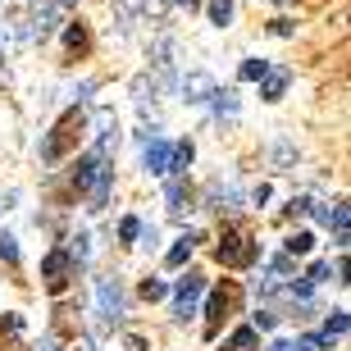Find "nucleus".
<instances>
[{
  "label": "nucleus",
  "instance_id": "nucleus-1",
  "mask_svg": "<svg viewBox=\"0 0 351 351\" xmlns=\"http://www.w3.org/2000/svg\"><path fill=\"white\" fill-rule=\"evenodd\" d=\"M215 256H219V265H228V269H247V265H256L261 247L251 242V233H242V228H228V233H223V242L215 247Z\"/></svg>",
  "mask_w": 351,
  "mask_h": 351
},
{
  "label": "nucleus",
  "instance_id": "nucleus-2",
  "mask_svg": "<svg viewBox=\"0 0 351 351\" xmlns=\"http://www.w3.org/2000/svg\"><path fill=\"white\" fill-rule=\"evenodd\" d=\"M78 132H82V114L73 110V114H64V119L51 128V137L41 142V160H46V165H55V160H60L69 146H73V137H78Z\"/></svg>",
  "mask_w": 351,
  "mask_h": 351
},
{
  "label": "nucleus",
  "instance_id": "nucleus-3",
  "mask_svg": "<svg viewBox=\"0 0 351 351\" xmlns=\"http://www.w3.org/2000/svg\"><path fill=\"white\" fill-rule=\"evenodd\" d=\"M41 278H46V292H64L69 278H73V261H69V251H51L46 261H41Z\"/></svg>",
  "mask_w": 351,
  "mask_h": 351
},
{
  "label": "nucleus",
  "instance_id": "nucleus-4",
  "mask_svg": "<svg viewBox=\"0 0 351 351\" xmlns=\"http://www.w3.org/2000/svg\"><path fill=\"white\" fill-rule=\"evenodd\" d=\"M201 292H206V278H201V274H187V278H178V287H173V311H178V319L196 315V301H201Z\"/></svg>",
  "mask_w": 351,
  "mask_h": 351
},
{
  "label": "nucleus",
  "instance_id": "nucleus-5",
  "mask_svg": "<svg viewBox=\"0 0 351 351\" xmlns=\"http://www.w3.org/2000/svg\"><path fill=\"white\" fill-rule=\"evenodd\" d=\"M178 91H182V101L187 105H206V101H215V78H210V73H201V69H192V73H187V78L178 82Z\"/></svg>",
  "mask_w": 351,
  "mask_h": 351
},
{
  "label": "nucleus",
  "instance_id": "nucleus-6",
  "mask_svg": "<svg viewBox=\"0 0 351 351\" xmlns=\"http://www.w3.org/2000/svg\"><path fill=\"white\" fill-rule=\"evenodd\" d=\"M96 306H101L105 319H114L123 315V292H119V278H96Z\"/></svg>",
  "mask_w": 351,
  "mask_h": 351
},
{
  "label": "nucleus",
  "instance_id": "nucleus-7",
  "mask_svg": "<svg viewBox=\"0 0 351 351\" xmlns=\"http://www.w3.org/2000/svg\"><path fill=\"white\" fill-rule=\"evenodd\" d=\"M169 151H173V146H169V142H160V137H156V142H146V156H142V165H146L151 173H169Z\"/></svg>",
  "mask_w": 351,
  "mask_h": 351
},
{
  "label": "nucleus",
  "instance_id": "nucleus-8",
  "mask_svg": "<svg viewBox=\"0 0 351 351\" xmlns=\"http://www.w3.org/2000/svg\"><path fill=\"white\" fill-rule=\"evenodd\" d=\"M287 82H292V73H287V69H269V73L261 78V96H265V101H283Z\"/></svg>",
  "mask_w": 351,
  "mask_h": 351
},
{
  "label": "nucleus",
  "instance_id": "nucleus-9",
  "mask_svg": "<svg viewBox=\"0 0 351 351\" xmlns=\"http://www.w3.org/2000/svg\"><path fill=\"white\" fill-rule=\"evenodd\" d=\"M223 311H228V292H210V301H206V338H215V333H219Z\"/></svg>",
  "mask_w": 351,
  "mask_h": 351
},
{
  "label": "nucleus",
  "instance_id": "nucleus-10",
  "mask_svg": "<svg viewBox=\"0 0 351 351\" xmlns=\"http://www.w3.org/2000/svg\"><path fill=\"white\" fill-rule=\"evenodd\" d=\"M165 201H169V210H173V219H182V210L192 206V192H187V182H182V178H173L169 187H165Z\"/></svg>",
  "mask_w": 351,
  "mask_h": 351
},
{
  "label": "nucleus",
  "instance_id": "nucleus-11",
  "mask_svg": "<svg viewBox=\"0 0 351 351\" xmlns=\"http://www.w3.org/2000/svg\"><path fill=\"white\" fill-rule=\"evenodd\" d=\"M192 247H196V237H192V233H187V237H178V242L169 247V256H165V265H169V269H178V265H187V256H192Z\"/></svg>",
  "mask_w": 351,
  "mask_h": 351
},
{
  "label": "nucleus",
  "instance_id": "nucleus-12",
  "mask_svg": "<svg viewBox=\"0 0 351 351\" xmlns=\"http://www.w3.org/2000/svg\"><path fill=\"white\" fill-rule=\"evenodd\" d=\"M192 156H196V146H192V142H178V146L169 151V173H187Z\"/></svg>",
  "mask_w": 351,
  "mask_h": 351
},
{
  "label": "nucleus",
  "instance_id": "nucleus-13",
  "mask_svg": "<svg viewBox=\"0 0 351 351\" xmlns=\"http://www.w3.org/2000/svg\"><path fill=\"white\" fill-rule=\"evenodd\" d=\"M342 333H347V311H333L328 315V324H324V333H319V347H324V342H333V338H342Z\"/></svg>",
  "mask_w": 351,
  "mask_h": 351
},
{
  "label": "nucleus",
  "instance_id": "nucleus-14",
  "mask_svg": "<svg viewBox=\"0 0 351 351\" xmlns=\"http://www.w3.org/2000/svg\"><path fill=\"white\" fill-rule=\"evenodd\" d=\"M206 10H210V23H215V27H228V23H233V0H210Z\"/></svg>",
  "mask_w": 351,
  "mask_h": 351
},
{
  "label": "nucleus",
  "instance_id": "nucleus-15",
  "mask_svg": "<svg viewBox=\"0 0 351 351\" xmlns=\"http://www.w3.org/2000/svg\"><path fill=\"white\" fill-rule=\"evenodd\" d=\"M269 351H319V342L315 338H278Z\"/></svg>",
  "mask_w": 351,
  "mask_h": 351
},
{
  "label": "nucleus",
  "instance_id": "nucleus-16",
  "mask_svg": "<svg viewBox=\"0 0 351 351\" xmlns=\"http://www.w3.org/2000/svg\"><path fill=\"white\" fill-rule=\"evenodd\" d=\"M251 347H256V328H237L223 351H251Z\"/></svg>",
  "mask_w": 351,
  "mask_h": 351
},
{
  "label": "nucleus",
  "instance_id": "nucleus-17",
  "mask_svg": "<svg viewBox=\"0 0 351 351\" xmlns=\"http://www.w3.org/2000/svg\"><path fill=\"white\" fill-rule=\"evenodd\" d=\"M311 247H315L311 233H292V237H287V256H306Z\"/></svg>",
  "mask_w": 351,
  "mask_h": 351
},
{
  "label": "nucleus",
  "instance_id": "nucleus-18",
  "mask_svg": "<svg viewBox=\"0 0 351 351\" xmlns=\"http://www.w3.org/2000/svg\"><path fill=\"white\" fill-rule=\"evenodd\" d=\"M64 41H69V51H87V32H82V23H69Z\"/></svg>",
  "mask_w": 351,
  "mask_h": 351
},
{
  "label": "nucleus",
  "instance_id": "nucleus-19",
  "mask_svg": "<svg viewBox=\"0 0 351 351\" xmlns=\"http://www.w3.org/2000/svg\"><path fill=\"white\" fill-rule=\"evenodd\" d=\"M265 73H269V64H265V60H247V64H242V78H247V82H261Z\"/></svg>",
  "mask_w": 351,
  "mask_h": 351
},
{
  "label": "nucleus",
  "instance_id": "nucleus-20",
  "mask_svg": "<svg viewBox=\"0 0 351 351\" xmlns=\"http://www.w3.org/2000/svg\"><path fill=\"white\" fill-rule=\"evenodd\" d=\"M328 269H333L328 261H315L311 269H306V283H311V287H315V283H324V278H328Z\"/></svg>",
  "mask_w": 351,
  "mask_h": 351
},
{
  "label": "nucleus",
  "instance_id": "nucleus-21",
  "mask_svg": "<svg viewBox=\"0 0 351 351\" xmlns=\"http://www.w3.org/2000/svg\"><path fill=\"white\" fill-rule=\"evenodd\" d=\"M0 261H10V265L19 261V242H14L10 233H0Z\"/></svg>",
  "mask_w": 351,
  "mask_h": 351
},
{
  "label": "nucleus",
  "instance_id": "nucleus-22",
  "mask_svg": "<svg viewBox=\"0 0 351 351\" xmlns=\"http://www.w3.org/2000/svg\"><path fill=\"white\" fill-rule=\"evenodd\" d=\"M87 256H91V247H87V233H78V237H73V251H69V261L78 265V261H87Z\"/></svg>",
  "mask_w": 351,
  "mask_h": 351
},
{
  "label": "nucleus",
  "instance_id": "nucleus-23",
  "mask_svg": "<svg viewBox=\"0 0 351 351\" xmlns=\"http://www.w3.org/2000/svg\"><path fill=\"white\" fill-rule=\"evenodd\" d=\"M165 292H169V287L160 283V278H146V283H142V297H146V301H160Z\"/></svg>",
  "mask_w": 351,
  "mask_h": 351
},
{
  "label": "nucleus",
  "instance_id": "nucleus-24",
  "mask_svg": "<svg viewBox=\"0 0 351 351\" xmlns=\"http://www.w3.org/2000/svg\"><path fill=\"white\" fill-rule=\"evenodd\" d=\"M269 32H274V37H292V32H297V23H292V19H274Z\"/></svg>",
  "mask_w": 351,
  "mask_h": 351
},
{
  "label": "nucleus",
  "instance_id": "nucleus-25",
  "mask_svg": "<svg viewBox=\"0 0 351 351\" xmlns=\"http://www.w3.org/2000/svg\"><path fill=\"white\" fill-rule=\"evenodd\" d=\"M137 233H142V219H123L119 223V237H123V242H132Z\"/></svg>",
  "mask_w": 351,
  "mask_h": 351
},
{
  "label": "nucleus",
  "instance_id": "nucleus-26",
  "mask_svg": "<svg viewBox=\"0 0 351 351\" xmlns=\"http://www.w3.org/2000/svg\"><path fill=\"white\" fill-rule=\"evenodd\" d=\"M251 319H256V328H265V333H269V328H274V319H278V315H274V311H256V315H251Z\"/></svg>",
  "mask_w": 351,
  "mask_h": 351
},
{
  "label": "nucleus",
  "instance_id": "nucleus-27",
  "mask_svg": "<svg viewBox=\"0 0 351 351\" xmlns=\"http://www.w3.org/2000/svg\"><path fill=\"white\" fill-rule=\"evenodd\" d=\"M274 160H278V165H292V146L278 142V146H274Z\"/></svg>",
  "mask_w": 351,
  "mask_h": 351
},
{
  "label": "nucleus",
  "instance_id": "nucleus-28",
  "mask_svg": "<svg viewBox=\"0 0 351 351\" xmlns=\"http://www.w3.org/2000/svg\"><path fill=\"white\" fill-rule=\"evenodd\" d=\"M306 210H311V201H306V196H297V201L287 206V215H306Z\"/></svg>",
  "mask_w": 351,
  "mask_h": 351
},
{
  "label": "nucleus",
  "instance_id": "nucleus-29",
  "mask_svg": "<svg viewBox=\"0 0 351 351\" xmlns=\"http://www.w3.org/2000/svg\"><path fill=\"white\" fill-rule=\"evenodd\" d=\"M27 5H32V14H41V10H46V0H27Z\"/></svg>",
  "mask_w": 351,
  "mask_h": 351
},
{
  "label": "nucleus",
  "instance_id": "nucleus-30",
  "mask_svg": "<svg viewBox=\"0 0 351 351\" xmlns=\"http://www.w3.org/2000/svg\"><path fill=\"white\" fill-rule=\"evenodd\" d=\"M173 5H187V10H192V5H201V0H173Z\"/></svg>",
  "mask_w": 351,
  "mask_h": 351
},
{
  "label": "nucleus",
  "instance_id": "nucleus-31",
  "mask_svg": "<svg viewBox=\"0 0 351 351\" xmlns=\"http://www.w3.org/2000/svg\"><path fill=\"white\" fill-rule=\"evenodd\" d=\"M69 351H91V347H87V342H78V347H69Z\"/></svg>",
  "mask_w": 351,
  "mask_h": 351
},
{
  "label": "nucleus",
  "instance_id": "nucleus-32",
  "mask_svg": "<svg viewBox=\"0 0 351 351\" xmlns=\"http://www.w3.org/2000/svg\"><path fill=\"white\" fill-rule=\"evenodd\" d=\"M119 5H137V0H119Z\"/></svg>",
  "mask_w": 351,
  "mask_h": 351
},
{
  "label": "nucleus",
  "instance_id": "nucleus-33",
  "mask_svg": "<svg viewBox=\"0 0 351 351\" xmlns=\"http://www.w3.org/2000/svg\"><path fill=\"white\" fill-rule=\"evenodd\" d=\"M274 5H287V0H274Z\"/></svg>",
  "mask_w": 351,
  "mask_h": 351
}]
</instances>
